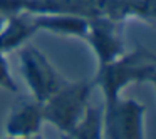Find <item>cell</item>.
<instances>
[{
    "label": "cell",
    "mask_w": 156,
    "mask_h": 139,
    "mask_svg": "<svg viewBox=\"0 0 156 139\" xmlns=\"http://www.w3.org/2000/svg\"><path fill=\"white\" fill-rule=\"evenodd\" d=\"M92 89L94 85L89 81L67 82L42 104L44 122L57 127L61 134L71 136L87 111Z\"/></svg>",
    "instance_id": "cell-2"
},
{
    "label": "cell",
    "mask_w": 156,
    "mask_h": 139,
    "mask_svg": "<svg viewBox=\"0 0 156 139\" xmlns=\"http://www.w3.org/2000/svg\"><path fill=\"white\" fill-rule=\"evenodd\" d=\"M32 20L39 32L44 30L61 37H74L82 40L89 27V19L71 14H37L32 15Z\"/></svg>",
    "instance_id": "cell-8"
},
{
    "label": "cell",
    "mask_w": 156,
    "mask_h": 139,
    "mask_svg": "<svg viewBox=\"0 0 156 139\" xmlns=\"http://www.w3.org/2000/svg\"><path fill=\"white\" fill-rule=\"evenodd\" d=\"M148 82L153 85V87H154V92H156V72L151 75V77H149V81H148Z\"/></svg>",
    "instance_id": "cell-15"
},
{
    "label": "cell",
    "mask_w": 156,
    "mask_h": 139,
    "mask_svg": "<svg viewBox=\"0 0 156 139\" xmlns=\"http://www.w3.org/2000/svg\"><path fill=\"white\" fill-rule=\"evenodd\" d=\"M0 89L10 92V94H17L19 87L17 82H15L14 75H12L10 65H9L7 55L0 52Z\"/></svg>",
    "instance_id": "cell-11"
},
{
    "label": "cell",
    "mask_w": 156,
    "mask_h": 139,
    "mask_svg": "<svg viewBox=\"0 0 156 139\" xmlns=\"http://www.w3.org/2000/svg\"><path fill=\"white\" fill-rule=\"evenodd\" d=\"M5 20H7V19H4L2 15H0V30L4 29V25H5Z\"/></svg>",
    "instance_id": "cell-16"
},
{
    "label": "cell",
    "mask_w": 156,
    "mask_h": 139,
    "mask_svg": "<svg viewBox=\"0 0 156 139\" xmlns=\"http://www.w3.org/2000/svg\"><path fill=\"white\" fill-rule=\"evenodd\" d=\"M121 25L122 24H116L102 15L89 19V27L84 40L89 44L98 61V69L111 64L126 52L121 35Z\"/></svg>",
    "instance_id": "cell-5"
},
{
    "label": "cell",
    "mask_w": 156,
    "mask_h": 139,
    "mask_svg": "<svg viewBox=\"0 0 156 139\" xmlns=\"http://www.w3.org/2000/svg\"><path fill=\"white\" fill-rule=\"evenodd\" d=\"M4 139H44L41 136H32V137H14V136H5Z\"/></svg>",
    "instance_id": "cell-14"
},
{
    "label": "cell",
    "mask_w": 156,
    "mask_h": 139,
    "mask_svg": "<svg viewBox=\"0 0 156 139\" xmlns=\"http://www.w3.org/2000/svg\"><path fill=\"white\" fill-rule=\"evenodd\" d=\"M39 30L30 14H20L7 19L4 29L0 30V52L7 55L9 52L19 50L25 44H29V40Z\"/></svg>",
    "instance_id": "cell-9"
},
{
    "label": "cell",
    "mask_w": 156,
    "mask_h": 139,
    "mask_svg": "<svg viewBox=\"0 0 156 139\" xmlns=\"http://www.w3.org/2000/svg\"><path fill=\"white\" fill-rule=\"evenodd\" d=\"M156 72V54L143 45H138L131 52H124L111 64L99 67L92 79V85L99 87L104 97V106L114 104L121 92L131 84L148 82Z\"/></svg>",
    "instance_id": "cell-1"
},
{
    "label": "cell",
    "mask_w": 156,
    "mask_h": 139,
    "mask_svg": "<svg viewBox=\"0 0 156 139\" xmlns=\"http://www.w3.org/2000/svg\"><path fill=\"white\" fill-rule=\"evenodd\" d=\"M72 139H104L102 131V109L89 106L82 121L71 134Z\"/></svg>",
    "instance_id": "cell-10"
},
{
    "label": "cell",
    "mask_w": 156,
    "mask_h": 139,
    "mask_svg": "<svg viewBox=\"0 0 156 139\" xmlns=\"http://www.w3.org/2000/svg\"><path fill=\"white\" fill-rule=\"evenodd\" d=\"M27 14H71L84 19L99 17L104 12V0H25Z\"/></svg>",
    "instance_id": "cell-7"
},
{
    "label": "cell",
    "mask_w": 156,
    "mask_h": 139,
    "mask_svg": "<svg viewBox=\"0 0 156 139\" xmlns=\"http://www.w3.org/2000/svg\"><path fill=\"white\" fill-rule=\"evenodd\" d=\"M19 61H20V74L32 97L41 104L51 99L59 89L69 82L52 65L45 54H42L37 47L30 44H25L24 47L19 49Z\"/></svg>",
    "instance_id": "cell-3"
},
{
    "label": "cell",
    "mask_w": 156,
    "mask_h": 139,
    "mask_svg": "<svg viewBox=\"0 0 156 139\" xmlns=\"http://www.w3.org/2000/svg\"><path fill=\"white\" fill-rule=\"evenodd\" d=\"M42 124H44V116H42L41 102H37L32 96L19 97L5 121V136H14V137L39 136Z\"/></svg>",
    "instance_id": "cell-6"
},
{
    "label": "cell",
    "mask_w": 156,
    "mask_h": 139,
    "mask_svg": "<svg viewBox=\"0 0 156 139\" xmlns=\"http://www.w3.org/2000/svg\"><path fill=\"white\" fill-rule=\"evenodd\" d=\"M61 139H72L71 136H66V134H61Z\"/></svg>",
    "instance_id": "cell-17"
},
{
    "label": "cell",
    "mask_w": 156,
    "mask_h": 139,
    "mask_svg": "<svg viewBox=\"0 0 156 139\" xmlns=\"http://www.w3.org/2000/svg\"><path fill=\"white\" fill-rule=\"evenodd\" d=\"M139 20L156 24V0H139Z\"/></svg>",
    "instance_id": "cell-13"
},
{
    "label": "cell",
    "mask_w": 156,
    "mask_h": 139,
    "mask_svg": "<svg viewBox=\"0 0 156 139\" xmlns=\"http://www.w3.org/2000/svg\"><path fill=\"white\" fill-rule=\"evenodd\" d=\"M20 14H27L25 0H0V15L4 19H10Z\"/></svg>",
    "instance_id": "cell-12"
},
{
    "label": "cell",
    "mask_w": 156,
    "mask_h": 139,
    "mask_svg": "<svg viewBox=\"0 0 156 139\" xmlns=\"http://www.w3.org/2000/svg\"><path fill=\"white\" fill-rule=\"evenodd\" d=\"M144 116L143 102L119 97L114 104L102 107L104 139H146Z\"/></svg>",
    "instance_id": "cell-4"
}]
</instances>
